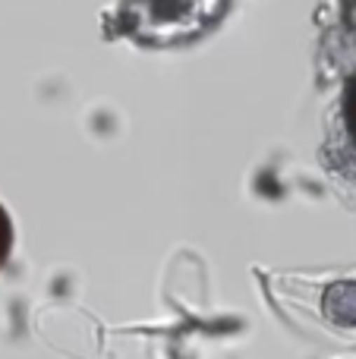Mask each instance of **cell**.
I'll list each match as a JSON object with an SVG mask.
<instances>
[{
    "label": "cell",
    "mask_w": 356,
    "mask_h": 359,
    "mask_svg": "<svg viewBox=\"0 0 356 359\" xmlns=\"http://www.w3.org/2000/svg\"><path fill=\"white\" fill-rule=\"evenodd\" d=\"M338 88L325 107L319 161L356 196V29L334 35Z\"/></svg>",
    "instance_id": "obj_1"
},
{
    "label": "cell",
    "mask_w": 356,
    "mask_h": 359,
    "mask_svg": "<svg viewBox=\"0 0 356 359\" xmlns=\"http://www.w3.org/2000/svg\"><path fill=\"white\" fill-rule=\"evenodd\" d=\"M10 249H13V221L6 215V208L0 205V268L10 259Z\"/></svg>",
    "instance_id": "obj_2"
}]
</instances>
